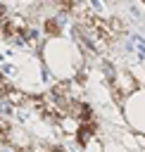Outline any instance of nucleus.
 I'll return each mask as SVG.
<instances>
[{"mask_svg": "<svg viewBox=\"0 0 145 152\" xmlns=\"http://www.w3.org/2000/svg\"><path fill=\"white\" fill-rule=\"evenodd\" d=\"M81 150H83V152H105V145L100 142V135H97V138L88 140V142H86V145H83Z\"/></svg>", "mask_w": 145, "mask_h": 152, "instance_id": "nucleus-4", "label": "nucleus"}, {"mask_svg": "<svg viewBox=\"0 0 145 152\" xmlns=\"http://www.w3.org/2000/svg\"><path fill=\"white\" fill-rule=\"evenodd\" d=\"M2 145L10 147V150H14V152H31V150H33V138H31V133H29L26 128L12 124L10 131L5 133Z\"/></svg>", "mask_w": 145, "mask_h": 152, "instance_id": "nucleus-1", "label": "nucleus"}, {"mask_svg": "<svg viewBox=\"0 0 145 152\" xmlns=\"http://www.w3.org/2000/svg\"><path fill=\"white\" fill-rule=\"evenodd\" d=\"M7 17V7H5V2H0V19H5Z\"/></svg>", "mask_w": 145, "mask_h": 152, "instance_id": "nucleus-5", "label": "nucleus"}, {"mask_svg": "<svg viewBox=\"0 0 145 152\" xmlns=\"http://www.w3.org/2000/svg\"><path fill=\"white\" fill-rule=\"evenodd\" d=\"M29 97H31V95H26L24 90L12 88V86H10V88L2 93V100H5L10 107H26V104H29Z\"/></svg>", "mask_w": 145, "mask_h": 152, "instance_id": "nucleus-2", "label": "nucleus"}, {"mask_svg": "<svg viewBox=\"0 0 145 152\" xmlns=\"http://www.w3.org/2000/svg\"><path fill=\"white\" fill-rule=\"evenodd\" d=\"M52 152H67L64 147H52Z\"/></svg>", "mask_w": 145, "mask_h": 152, "instance_id": "nucleus-6", "label": "nucleus"}, {"mask_svg": "<svg viewBox=\"0 0 145 152\" xmlns=\"http://www.w3.org/2000/svg\"><path fill=\"white\" fill-rule=\"evenodd\" d=\"M43 33L48 38H59L62 36V19L59 17H43Z\"/></svg>", "mask_w": 145, "mask_h": 152, "instance_id": "nucleus-3", "label": "nucleus"}]
</instances>
